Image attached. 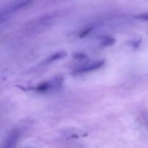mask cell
I'll return each mask as SVG.
<instances>
[{
	"instance_id": "obj_1",
	"label": "cell",
	"mask_w": 148,
	"mask_h": 148,
	"mask_svg": "<svg viewBox=\"0 0 148 148\" xmlns=\"http://www.w3.org/2000/svg\"><path fill=\"white\" fill-rule=\"evenodd\" d=\"M20 137V132L19 130H14L7 136L3 145L2 148H16L18 140Z\"/></svg>"
},
{
	"instance_id": "obj_2",
	"label": "cell",
	"mask_w": 148,
	"mask_h": 148,
	"mask_svg": "<svg viewBox=\"0 0 148 148\" xmlns=\"http://www.w3.org/2000/svg\"><path fill=\"white\" fill-rule=\"evenodd\" d=\"M104 64L103 61H94L92 62H88L86 64L82 65L81 67L76 70V73H86L101 68Z\"/></svg>"
},
{
	"instance_id": "obj_3",
	"label": "cell",
	"mask_w": 148,
	"mask_h": 148,
	"mask_svg": "<svg viewBox=\"0 0 148 148\" xmlns=\"http://www.w3.org/2000/svg\"><path fill=\"white\" fill-rule=\"evenodd\" d=\"M62 79H61V78H56L54 80L48 81V82H43V83L39 85L36 88V90L40 91V92L49 90L53 88V87H57L59 86V85H62Z\"/></svg>"
},
{
	"instance_id": "obj_4",
	"label": "cell",
	"mask_w": 148,
	"mask_h": 148,
	"mask_svg": "<svg viewBox=\"0 0 148 148\" xmlns=\"http://www.w3.org/2000/svg\"><path fill=\"white\" fill-rule=\"evenodd\" d=\"M64 56V53H63V52H61V53H56V54L51 56L52 58H51V57L49 58V59L47 60V62H53V61L56 60V59H59V58L63 57Z\"/></svg>"
}]
</instances>
